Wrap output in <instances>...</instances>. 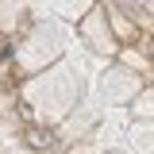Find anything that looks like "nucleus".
<instances>
[{
	"label": "nucleus",
	"mask_w": 154,
	"mask_h": 154,
	"mask_svg": "<svg viewBox=\"0 0 154 154\" xmlns=\"http://www.w3.org/2000/svg\"><path fill=\"white\" fill-rule=\"evenodd\" d=\"M27 146H31V150H50V146H54V131L27 127Z\"/></svg>",
	"instance_id": "f257e3e1"
}]
</instances>
